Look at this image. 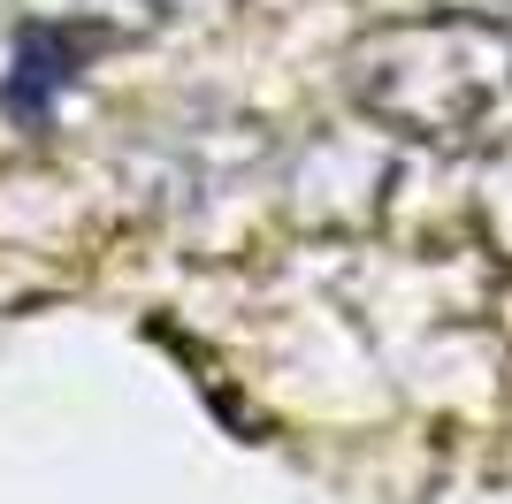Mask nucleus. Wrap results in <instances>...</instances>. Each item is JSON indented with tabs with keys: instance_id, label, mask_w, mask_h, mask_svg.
Instances as JSON below:
<instances>
[{
	"instance_id": "obj_1",
	"label": "nucleus",
	"mask_w": 512,
	"mask_h": 504,
	"mask_svg": "<svg viewBox=\"0 0 512 504\" xmlns=\"http://www.w3.org/2000/svg\"><path fill=\"white\" fill-rule=\"evenodd\" d=\"M352 92L398 138H467L512 100V23L482 8L390 16L352 54Z\"/></svg>"
}]
</instances>
